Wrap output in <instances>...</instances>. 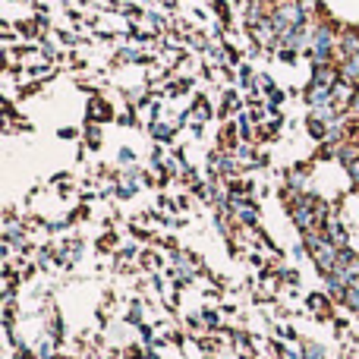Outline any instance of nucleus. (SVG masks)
Masks as SVG:
<instances>
[{
    "label": "nucleus",
    "instance_id": "f257e3e1",
    "mask_svg": "<svg viewBox=\"0 0 359 359\" xmlns=\"http://www.w3.org/2000/svg\"><path fill=\"white\" fill-rule=\"evenodd\" d=\"M316 67H325V63H334L337 57V32L331 22H316L312 25V48L306 50Z\"/></svg>",
    "mask_w": 359,
    "mask_h": 359
},
{
    "label": "nucleus",
    "instance_id": "f03ea898",
    "mask_svg": "<svg viewBox=\"0 0 359 359\" xmlns=\"http://www.w3.org/2000/svg\"><path fill=\"white\" fill-rule=\"evenodd\" d=\"M303 243H306V252H309L312 262L318 265V271H322V274L334 271L337 259H341V246H334V243H331L322 230H316V233H303Z\"/></svg>",
    "mask_w": 359,
    "mask_h": 359
},
{
    "label": "nucleus",
    "instance_id": "7ed1b4c3",
    "mask_svg": "<svg viewBox=\"0 0 359 359\" xmlns=\"http://www.w3.org/2000/svg\"><path fill=\"white\" fill-rule=\"evenodd\" d=\"M359 57V29H337V57L334 60H350Z\"/></svg>",
    "mask_w": 359,
    "mask_h": 359
},
{
    "label": "nucleus",
    "instance_id": "20e7f679",
    "mask_svg": "<svg viewBox=\"0 0 359 359\" xmlns=\"http://www.w3.org/2000/svg\"><path fill=\"white\" fill-rule=\"evenodd\" d=\"M306 104H309V107L334 104V88L322 86V82H309V86H306Z\"/></svg>",
    "mask_w": 359,
    "mask_h": 359
},
{
    "label": "nucleus",
    "instance_id": "39448f33",
    "mask_svg": "<svg viewBox=\"0 0 359 359\" xmlns=\"http://www.w3.org/2000/svg\"><path fill=\"white\" fill-rule=\"evenodd\" d=\"M322 233L328 236L334 246H341V249H347V227L341 224V217H334V215H328L325 217V224H322Z\"/></svg>",
    "mask_w": 359,
    "mask_h": 359
},
{
    "label": "nucleus",
    "instance_id": "423d86ee",
    "mask_svg": "<svg viewBox=\"0 0 359 359\" xmlns=\"http://www.w3.org/2000/svg\"><path fill=\"white\" fill-rule=\"evenodd\" d=\"M356 92H359V86L341 79V82L334 86V104H337V107H350V104H353V98H356Z\"/></svg>",
    "mask_w": 359,
    "mask_h": 359
},
{
    "label": "nucleus",
    "instance_id": "0eeeda50",
    "mask_svg": "<svg viewBox=\"0 0 359 359\" xmlns=\"http://www.w3.org/2000/svg\"><path fill=\"white\" fill-rule=\"evenodd\" d=\"M337 73H341L344 82H353V86H359V57L341 60V63H337Z\"/></svg>",
    "mask_w": 359,
    "mask_h": 359
},
{
    "label": "nucleus",
    "instance_id": "6e6552de",
    "mask_svg": "<svg viewBox=\"0 0 359 359\" xmlns=\"http://www.w3.org/2000/svg\"><path fill=\"white\" fill-rule=\"evenodd\" d=\"M344 306H347V309H356V312H359V278L347 287V293H344Z\"/></svg>",
    "mask_w": 359,
    "mask_h": 359
},
{
    "label": "nucleus",
    "instance_id": "1a4fd4ad",
    "mask_svg": "<svg viewBox=\"0 0 359 359\" xmlns=\"http://www.w3.org/2000/svg\"><path fill=\"white\" fill-rule=\"evenodd\" d=\"M217 174H221V177H233L236 174V161H233V158H217Z\"/></svg>",
    "mask_w": 359,
    "mask_h": 359
},
{
    "label": "nucleus",
    "instance_id": "9d476101",
    "mask_svg": "<svg viewBox=\"0 0 359 359\" xmlns=\"http://www.w3.org/2000/svg\"><path fill=\"white\" fill-rule=\"evenodd\" d=\"M287 186H290V189H297V192H303L306 189V174L290 170V174H287Z\"/></svg>",
    "mask_w": 359,
    "mask_h": 359
},
{
    "label": "nucleus",
    "instance_id": "9b49d317",
    "mask_svg": "<svg viewBox=\"0 0 359 359\" xmlns=\"http://www.w3.org/2000/svg\"><path fill=\"white\" fill-rule=\"evenodd\" d=\"M303 359H328V356H325V350L318 347V344H306V347H303Z\"/></svg>",
    "mask_w": 359,
    "mask_h": 359
},
{
    "label": "nucleus",
    "instance_id": "f8f14e48",
    "mask_svg": "<svg viewBox=\"0 0 359 359\" xmlns=\"http://www.w3.org/2000/svg\"><path fill=\"white\" fill-rule=\"evenodd\" d=\"M347 174H350V180H353V186H359V161H353L347 168Z\"/></svg>",
    "mask_w": 359,
    "mask_h": 359
},
{
    "label": "nucleus",
    "instance_id": "ddd939ff",
    "mask_svg": "<svg viewBox=\"0 0 359 359\" xmlns=\"http://www.w3.org/2000/svg\"><path fill=\"white\" fill-rule=\"evenodd\" d=\"M356 189H359V186H356Z\"/></svg>",
    "mask_w": 359,
    "mask_h": 359
}]
</instances>
